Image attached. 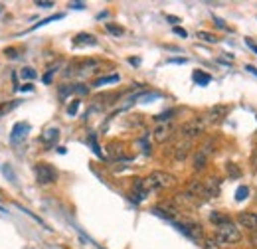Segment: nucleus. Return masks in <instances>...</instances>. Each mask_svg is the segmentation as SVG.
Wrapping results in <instances>:
<instances>
[{
	"mask_svg": "<svg viewBox=\"0 0 257 249\" xmlns=\"http://www.w3.org/2000/svg\"><path fill=\"white\" fill-rule=\"evenodd\" d=\"M89 145H91V149H93V152H95L97 156H103V152H101V149H99V145H97V141H95V135L89 137Z\"/></svg>",
	"mask_w": 257,
	"mask_h": 249,
	"instance_id": "25",
	"label": "nucleus"
},
{
	"mask_svg": "<svg viewBox=\"0 0 257 249\" xmlns=\"http://www.w3.org/2000/svg\"><path fill=\"white\" fill-rule=\"evenodd\" d=\"M28 133H30V125H28V123H16V125L12 127L10 141H12L14 145H18V143H22V141L28 137Z\"/></svg>",
	"mask_w": 257,
	"mask_h": 249,
	"instance_id": "8",
	"label": "nucleus"
},
{
	"mask_svg": "<svg viewBox=\"0 0 257 249\" xmlns=\"http://www.w3.org/2000/svg\"><path fill=\"white\" fill-rule=\"evenodd\" d=\"M194 81L198 83V85H208L210 81H212V77L208 75V73H204V71H194Z\"/></svg>",
	"mask_w": 257,
	"mask_h": 249,
	"instance_id": "16",
	"label": "nucleus"
},
{
	"mask_svg": "<svg viewBox=\"0 0 257 249\" xmlns=\"http://www.w3.org/2000/svg\"><path fill=\"white\" fill-rule=\"evenodd\" d=\"M176 228H178L184 236H188L190 240H194V242H200V238H202V228H200V224L184 222V224H176Z\"/></svg>",
	"mask_w": 257,
	"mask_h": 249,
	"instance_id": "6",
	"label": "nucleus"
},
{
	"mask_svg": "<svg viewBox=\"0 0 257 249\" xmlns=\"http://www.w3.org/2000/svg\"><path fill=\"white\" fill-rule=\"evenodd\" d=\"M214 20H216V24H218V28H222V30H228V26H226V24H224V22H222L220 18H214Z\"/></svg>",
	"mask_w": 257,
	"mask_h": 249,
	"instance_id": "37",
	"label": "nucleus"
},
{
	"mask_svg": "<svg viewBox=\"0 0 257 249\" xmlns=\"http://www.w3.org/2000/svg\"><path fill=\"white\" fill-rule=\"evenodd\" d=\"M228 113H230V109H228L226 105H216V107H212V109L208 111V119H210L212 123H218V121L226 119Z\"/></svg>",
	"mask_w": 257,
	"mask_h": 249,
	"instance_id": "11",
	"label": "nucleus"
},
{
	"mask_svg": "<svg viewBox=\"0 0 257 249\" xmlns=\"http://www.w3.org/2000/svg\"><path fill=\"white\" fill-rule=\"evenodd\" d=\"M204 249H220V244L216 242V238H208L204 242Z\"/></svg>",
	"mask_w": 257,
	"mask_h": 249,
	"instance_id": "26",
	"label": "nucleus"
},
{
	"mask_svg": "<svg viewBox=\"0 0 257 249\" xmlns=\"http://www.w3.org/2000/svg\"><path fill=\"white\" fill-rule=\"evenodd\" d=\"M20 103H22V101H10V103H2V105H0V117H4L6 113L14 111V109H16Z\"/></svg>",
	"mask_w": 257,
	"mask_h": 249,
	"instance_id": "18",
	"label": "nucleus"
},
{
	"mask_svg": "<svg viewBox=\"0 0 257 249\" xmlns=\"http://www.w3.org/2000/svg\"><path fill=\"white\" fill-rule=\"evenodd\" d=\"M248 196H250V188H248V186H240V188L236 190V200H238V202H244Z\"/></svg>",
	"mask_w": 257,
	"mask_h": 249,
	"instance_id": "21",
	"label": "nucleus"
},
{
	"mask_svg": "<svg viewBox=\"0 0 257 249\" xmlns=\"http://www.w3.org/2000/svg\"><path fill=\"white\" fill-rule=\"evenodd\" d=\"M210 220H212V224H216V226H224V224L230 222V218L222 216L220 212H212V214H210Z\"/></svg>",
	"mask_w": 257,
	"mask_h": 249,
	"instance_id": "17",
	"label": "nucleus"
},
{
	"mask_svg": "<svg viewBox=\"0 0 257 249\" xmlns=\"http://www.w3.org/2000/svg\"><path fill=\"white\" fill-rule=\"evenodd\" d=\"M121 77L117 75V73H113V75H107V77H99V79H95V83H93V87H103V85H109V83H117Z\"/></svg>",
	"mask_w": 257,
	"mask_h": 249,
	"instance_id": "15",
	"label": "nucleus"
},
{
	"mask_svg": "<svg viewBox=\"0 0 257 249\" xmlns=\"http://www.w3.org/2000/svg\"><path fill=\"white\" fill-rule=\"evenodd\" d=\"M246 71H252L254 75H257V67H254V65H246Z\"/></svg>",
	"mask_w": 257,
	"mask_h": 249,
	"instance_id": "38",
	"label": "nucleus"
},
{
	"mask_svg": "<svg viewBox=\"0 0 257 249\" xmlns=\"http://www.w3.org/2000/svg\"><path fill=\"white\" fill-rule=\"evenodd\" d=\"M190 150H192V141L182 139V141L174 147V158H176L178 162H182V160H186V158L190 156Z\"/></svg>",
	"mask_w": 257,
	"mask_h": 249,
	"instance_id": "9",
	"label": "nucleus"
},
{
	"mask_svg": "<svg viewBox=\"0 0 257 249\" xmlns=\"http://www.w3.org/2000/svg\"><path fill=\"white\" fill-rule=\"evenodd\" d=\"M212 145H214V141H208V143L196 152V156H194V168H196V170H202V168L206 166V162H208V158H210V154H212Z\"/></svg>",
	"mask_w": 257,
	"mask_h": 249,
	"instance_id": "5",
	"label": "nucleus"
},
{
	"mask_svg": "<svg viewBox=\"0 0 257 249\" xmlns=\"http://www.w3.org/2000/svg\"><path fill=\"white\" fill-rule=\"evenodd\" d=\"M97 67H99V61H85V63L79 65V71L81 73H93L91 69H97Z\"/></svg>",
	"mask_w": 257,
	"mask_h": 249,
	"instance_id": "19",
	"label": "nucleus"
},
{
	"mask_svg": "<svg viewBox=\"0 0 257 249\" xmlns=\"http://www.w3.org/2000/svg\"><path fill=\"white\" fill-rule=\"evenodd\" d=\"M58 139H60V129H56V127H54V129H48V131L42 135V143H44V145H52V143H56Z\"/></svg>",
	"mask_w": 257,
	"mask_h": 249,
	"instance_id": "14",
	"label": "nucleus"
},
{
	"mask_svg": "<svg viewBox=\"0 0 257 249\" xmlns=\"http://www.w3.org/2000/svg\"><path fill=\"white\" fill-rule=\"evenodd\" d=\"M20 75H22V79H36V75H38V73H36L32 67H22Z\"/></svg>",
	"mask_w": 257,
	"mask_h": 249,
	"instance_id": "23",
	"label": "nucleus"
},
{
	"mask_svg": "<svg viewBox=\"0 0 257 249\" xmlns=\"http://www.w3.org/2000/svg\"><path fill=\"white\" fill-rule=\"evenodd\" d=\"M228 172H230V176H234V178H240V176H242V170H240L236 164H228Z\"/></svg>",
	"mask_w": 257,
	"mask_h": 249,
	"instance_id": "27",
	"label": "nucleus"
},
{
	"mask_svg": "<svg viewBox=\"0 0 257 249\" xmlns=\"http://www.w3.org/2000/svg\"><path fill=\"white\" fill-rule=\"evenodd\" d=\"M18 89H20V91H32V89H34V85H32V83H24V85H22V87H18Z\"/></svg>",
	"mask_w": 257,
	"mask_h": 249,
	"instance_id": "36",
	"label": "nucleus"
},
{
	"mask_svg": "<svg viewBox=\"0 0 257 249\" xmlns=\"http://www.w3.org/2000/svg\"><path fill=\"white\" fill-rule=\"evenodd\" d=\"M36 6H40V8H52L54 2H42V0H40V2H36Z\"/></svg>",
	"mask_w": 257,
	"mask_h": 249,
	"instance_id": "34",
	"label": "nucleus"
},
{
	"mask_svg": "<svg viewBox=\"0 0 257 249\" xmlns=\"http://www.w3.org/2000/svg\"><path fill=\"white\" fill-rule=\"evenodd\" d=\"M246 44H248V48H250L252 51H256L257 53V44L254 42V40H250V38H248V40H246Z\"/></svg>",
	"mask_w": 257,
	"mask_h": 249,
	"instance_id": "32",
	"label": "nucleus"
},
{
	"mask_svg": "<svg viewBox=\"0 0 257 249\" xmlns=\"http://www.w3.org/2000/svg\"><path fill=\"white\" fill-rule=\"evenodd\" d=\"M64 18V14H56V16H50V18H44L42 22H38L36 26H32V30H36V28H40V26H46V24H50V22H54V20H62Z\"/></svg>",
	"mask_w": 257,
	"mask_h": 249,
	"instance_id": "22",
	"label": "nucleus"
},
{
	"mask_svg": "<svg viewBox=\"0 0 257 249\" xmlns=\"http://www.w3.org/2000/svg\"><path fill=\"white\" fill-rule=\"evenodd\" d=\"M216 242H218L220 246L240 244V242H242V234H240V230L236 228V224L230 220L228 224L216 228Z\"/></svg>",
	"mask_w": 257,
	"mask_h": 249,
	"instance_id": "2",
	"label": "nucleus"
},
{
	"mask_svg": "<svg viewBox=\"0 0 257 249\" xmlns=\"http://www.w3.org/2000/svg\"><path fill=\"white\" fill-rule=\"evenodd\" d=\"M73 44H75V46H95L97 40H95V36H91V34H77L75 40H73Z\"/></svg>",
	"mask_w": 257,
	"mask_h": 249,
	"instance_id": "13",
	"label": "nucleus"
},
{
	"mask_svg": "<svg viewBox=\"0 0 257 249\" xmlns=\"http://www.w3.org/2000/svg\"><path fill=\"white\" fill-rule=\"evenodd\" d=\"M152 212L160 218H166V220H174V216L178 214V210L172 206V204H160L156 208H152Z\"/></svg>",
	"mask_w": 257,
	"mask_h": 249,
	"instance_id": "10",
	"label": "nucleus"
},
{
	"mask_svg": "<svg viewBox=\"0 0 257 249\" xmlns=\"http://www.w3.org/2000/svg\"><path fill=\"white\" fill-rule=\"evenodd\" d=\"M73 91H75V93H79V95H87V93H89L87 85H81V83H79V85H75V87H73Z\"/></svg>",
	"mask_w": 257,
	"mask_h": 249,
	"instance_id": "29",
	"label": "nucleus"
},
{
	"mask_svg": "<svg viewBox=\"0 0 257 249\" xmlns=\"http://www.w3.org/2000/svg\"><path fill=\"white\" fill-rule=\"evenodd\" d=\"M172 125L170 123H156L154 131H152V137L156 143H166L170 137H172Z\"/></svg>",
	"mask_w": 257,
	"mask_h": 249,
	"instance_id": "7",
	"label": "nucleus"
},
{
	"mask_svg": "<svg viewBox=\"0 0 257 249\" xmlns=\"http://www.w3.org/2000/svg\"><path fill=\"white\" fill-rule=\"evenodd\" d=\"M36 180L40 184H44V186L46 184H54L58 180V172H56L54 166H50L46 162H40V164H36Z\"/></svg>",
	"mask_w": 257,
	"mask_h": 249,
	"instance_id": "4",
	"label": "nucleus"
},
{
	"mask_svg": "<svg viewBox=\"0 0 257 249\" xmlns=\"http://www.w3.org/2000/svg\"><path fill=\"white\" fill-rule=\"evenodd\" d=\"M77 111H79V101L75 99V101H71V105L67 107V115H77Z\"/></svg>",
	"mask_w": 257,
	"mask_h": 249,
	"instance_id": "28",
	"label": "nucleus"
},
{
	"mask_svg": "<svg viewBox=\"0 0 257 249\" xmlns=\"http://www.w3.org/2000/svg\"><path fill=\"white\" fill-rule=\"evenodd\" d=\"M196 36H198V40H204V42H208V44H216V42H218V38H216L214 34H210V32H198Z\"/></svg>",
	"mask_w": 257,
	"mask_h": 249,
	"instance_id": "20",
	"label": "nucleus"
},
{
	"mask_svg": "<svg viewBox=\"0 0 257 249\" xmlns=\"http://www.w3.org/2000/svg\"><path fill=\"white\" fill-rule=\"evenodd\" d=\"M252 244L257 248V232H252Z\"/></svg>",
	"mask_w": 257,
	"mask_h": 249,
	"instance_id": "39",
	"label": "nucleus"
},
{
	"mask_svg": "<svg viewBox=\"0 0 257 249\" xmlns=\"http://www.w3.org/2000/svg\"><path fill=\"white\" fill-rule=\"evenodd\" d=\"M204 133V121L202 119H190L188 123H184L182 127H180V135H182V139H186V141H194L196 137H200Z\"/></svg>",
	"mask_w": 257,
	"mask_h": 249,
	"instance_id": "3",
	"label": "nucleus"
},
{
	"mask_svg": "<svg viewBox=\"0 0 257 249\" xmlns=\"http://www.w3.org/2000/svg\"><path fill=\"white\" fill-rule=\"evenodd\" d=\"M105 28H107V32L113 34V36H121V34H123V28L117 26V24H105Z\"/></svg>",
	"mask_w": 257,
	"mask_h": 249,
	"instance_id": "24",
	"label": "nucleus"
},
{
	"mask_svg": "<svg viewBox=\"0 0 257 249\" xmlns=\"http://www.w3.org/2000/svg\"><path fill=\"white\" fill-rule=\"evenodd\" d=\"M174 34L180 36V38H186V36H188V32H186L184 28H180V26H174Z\"/></svg>",
	"mask_w": 257,
	"mask_h": 249,
	"instance_id": "30",
	"label": "nucleus"
},
{
	"mask_svg": "<svg viewBox=\"0 0 257 249\" xmlns=\"http://www.w3.org/2000/svg\"><path fill=\"white\" fill-rule=\"evenodd\" d=\"M4 53H6L8 57H16V53H18V51H16L14 48H8V50H4Z\"/></svg>",
	"mask_w": 257,
	"mask_h": 249,
	"instance_id": "35",
	"label": "nucleus"
},
{
	"mask_svg": "<svg viewBox=\"0 0 257 249\" xmlns=\"http://www.w3.org/2000/svg\"><path fill=\"white\" fill-rule=\"evenodd\" d=\"M170 63H186V59H184V57H180V59H170Z\"/></svg>",
	"mask_w": 257,
	"mask_h": 249,
	"instance_id": "40",
	"label": "nucleus"
},
{
	"mask_svg": "<svg viewBox=\"0 0 257 249\" xmlns=\"http://www.w3.org/2000/svg\"><path fill=\"white\" fill-rule=\"evenodd\" d=\"M142 184H144L146 192L150 194V192H158V190H164V188L174 186V184H176V178H174L172 174H168V172L156 170V172H152L148 178H144Z\"/></svg>",
	"mask_w": 257,
	"mask_h": 249,
	"instance_id": "1",
	"label": "nucleus"
},
{
	"mask_svg": "<svg viewBox=\"0 0 257 249\" xmlns=\"http://www.w3.org/2000/svg\"><path fill=\"white\" fill-rule=\"evenodd\" d=\"M56 73V67H52V69H48V73L44 75V83H50L52 81V75Z\"/></svg>",
	"mask_w": 257,
	"mask_h": 249,
	"instance_id": "31",
	"label": "nucleus"
},
{
	"mask_svg": "<svg viewBox=\"0 0 257 249\" xmlns=\"http://www.w3.org/2000/svg\"><path fill=\"white\" fill-rule=\"evenodd\" d=\"M240 224L252 232H257V214L252 212H246V214H240Z\"/></svg>",
	"mask_w": 257,
	"mask_h": 249,
	"instance_id": "12",
	"label": "nucleus"
},
{
	"mask_svg": "<svg viewBox=\"0 0 257 249\" xmlns=\"http://www.w3.org/2000/svg\"><path fill=\"white\" fill-rule=\"evenodd\" d=\"M69 8H75V10H83V8H85V4H83V2H71V4H69Z\"/></svg>",
	"mask_w": 257,
	"mask_h": 249,
	"instance_id": "33",
	"label": "nucleus"
}]
</instances>
